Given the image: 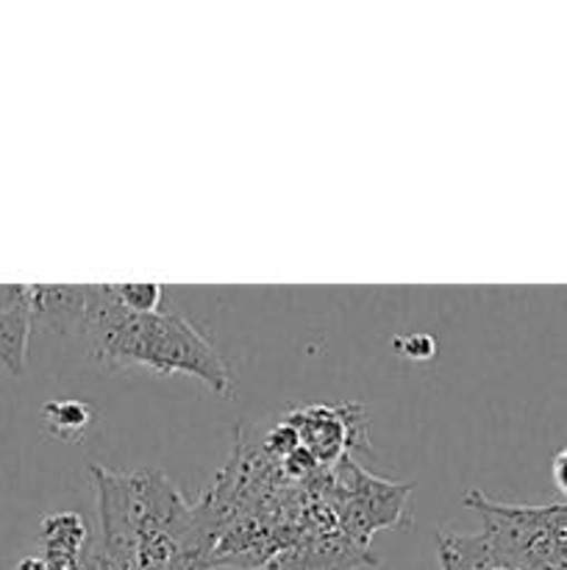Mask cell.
Listing matches in <instances>:
<instances>
[{
  "label": "cell",
  "mask_w": 567,
  "mask_h": 570,
  "mask_svg": "<svg viewBox=\"0 0 567 570\" xmlns=\"http://www.w3.org/2000/svg\"><path fill=\"white\" fill-rule=\"evenodd\" d=\"M98 534L89 570H215V538L159 468L92 465Z\"/></svg>",
  "instance_id": "obj_1"
},
{
  "label": "cell",
  "mask_w": 567,
  "mask_h": 570,
  "mask_svg": "<svg viewBox=\"0 0 567 570\" xmlns=\"http://www.w3.org/2000/svg\"><path fill=\"white\" fill-rule=\"evenodd\" d=\"M83 337L94 362L126 371L148 367L161 376H189L215 395H231V373L220 351L176 312H131L115 284H87Z\"/></svg>",
  "instance_id": "obj_2"
},
{
  "label": "cell",
  "mask_w": 567,
  "mask_h": 570,
  "mask_svg": "<svg viewBox=\"0 0 567 570\" xmlns=\"http://www.w3.org/2000/svg\"><path fill=\"white\" fill-rule=\"evenodd\" d=\"M315 493L331 507L337 527L350 538L370 543L378 529L404 527L409 484H392L361 471L350 456L315 473Z\"/></svg>",
  "instance_id": "obj_3"
},
{
  "label": "cell",
  "mask_w": 567,
  "mask_h": 570,
  "mask_svg": "<svg viewBox=\"0 0 567 570\" xmlns=\"http://www.w3.org/2000/svg\"><path fill=\"white\" fill-rule=\"evenodd\" d=\"M295 434L300 454L317 468H331L348 456L356 443H365V410L361 406H298L284 417Z\"/></svg>",
  "instance_id": "obj_4"
},
{
  "label": "cell",
  "mask_w": 567,
  "mask_h": 570,
  "mask_svg": "<svg viewBox=\"0 0 567 570\" xmlns=\"http://www.w3.org/2000/svg\"><path fill=\"white\" fill-rule=\"evenodd\" d=\"M376 566L370 546L342 529H309L265 570H361Z\"/></svg>",
  "instance_id": "obj_5"
},
{
  "label": "cell",
  "mask_w": 567,
  "mask_h": 570,
  "mask_svg": "<svg viewBox=\"0 0 567 570\" xmlns=\"http://www.w3.org/2000/svg\"><path fill=\"white\" fill-rule=\"evenodd\" d=\"M33 326V287L0 284V365L20 376L28 360V334Z\"/></svg>",
  "instance_id": "obj_6"
},
{
  "label": "cell",
  "mask_w": 567,
  "mask_h": 570,
  "mask_svg": "<svg viewBox=\"0 0 567 570\" xmlns=\"http://www.w3.org/2000/svg\"><path fill=\"white\" fill-rule=\"evenodd\" d=\"M87 321V287H33V323L59 334H83Z\"/></svg>",
  "instance_id": "obj_7"
},
{
  "label": "cell",
  "mask_w": 567,
  "mask_h": 570,
  "mask_svg": "<svg viewBox=\"0 0 567 570\" xmlns=\"http://www.w3.org/2000/svg\"><path fill=\"white\" fill-rule=\"evenodd\" d=\"M437 560H439V570H484V566L493 560V549H489L484 532L481 534L439 532Z\"/></svg>",
  "instance_id": "obj_8"
},
{
  "label": "cell",
  "mask_w": 567,
  "mask_h": 570,
  "mask_svg": "<svg viewBox=\"0 0 567 570\" xmlns=\"http://www.w3.org/2000/svg\"><path fill=\"white\" fill-rule=\"evenodd\" d=\"M48 432L59 440H78L92 421V406L83 401H50L42 410Z\"/></svg>",
  "instance_id": "obj_9"
},
{
  "label": "cell",
  "mask_w": 567,
  "mask_h": 570,
  "mask_svg": "<svg viewBox=\"0 0 567 570\" xmlns=\"http://www.w3.org/2000/svg\"><path fill=\"white\" fill-rule=\"evenodd\" d=\"M117 298L122 306L131 312H159L161 309V295L165 287L161 284H115Z\"/></svg>",
  "instance_id": "obj_10"
},
{
  "label": "cell",
  "mask_w": 567,
  "mask_h": 570,
  "mask_svg": "<svg viewBox=\"0 0 567 570\" xmlns=\"http://www.w3.org/2000/svg\"><path fill=\"white\" fill-rule=\"evenodd\" d=\"M398 351L409 360H431L434 356V340L426 337V334H411V337H404L398 343Z\"/></svg>",
  "instance_id": "obj_11"
},
{
  "label": "cell",
  "mask_w": 567,
  "mask_h": 570,
  "mask_svg": "<svg viewBox=\"0 0 567 570\" xmlns=\"http://www.w3.org/2000/svg\"><path fill=\"white\" fill-rule=\"evenodd\" d=\"M550 479H554V488L567 499V445L550 462Z\"/></svg>",
  "instance_id": "obj_12"
},
{
  "label": "cell",
  "mask_w": 567,
  "mask_h": 570,
  "mask_svg": "<svg viewBox=\"0 0 567 570\" xmlns=\"http://www.w3.org/2000/svg\"><path fill=\"white\" fill-rule=\"evenodd\" d=\"M17 570H50V568L44 566L42 557H28V560H22L20 566H17Z\"/></svg>",
  "instance_id": "obj_13"
}]
</instances>
